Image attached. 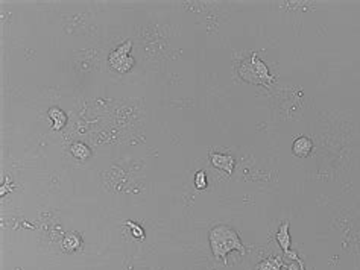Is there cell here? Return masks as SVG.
<instances>
[{"label": "cell", "mask_w": 360, "mask_h": 270, "mask_svg": "<svg viewBox=\"0 0 360 270\" xmlns=\"http://www.w3.org/2000/svg\"><path fill=\"white\" fill-rule=\"evenodd\" d=\"M71 153L78 160H85V158L90 157V149L82 143H73L71 144Z\"/></svg>", "instance_id": "cell-8"}, {"label": "cell", "mask_w": 360, "mask_h": 270, "mask_svg": "<svg viewBox=\"0 0 360 270\" xmlns=\"http://www.w3.org/2000/svg\"><path fill=\"white\" fill-rule=\"evenodd\" d=\"M125 225H126L128 228H131L134 237H137V239H145V231H143L138 225H135V223H132V222H129V220L125 222Z\"/></svg>", "instance_id": "cell-11"}, {"label": "cell", "mask_w": 360, "mask_h": 270, "mask_svg": "<svg viewBox=\"0 0 360 270\" xmlns=\"http://www.w3.org/2000/svg\"><path fill=\"white\" fill-rule=\"evenodd\" d=\"M240 76L251 84L256 85H263V84H269L274 81V78L271 76L266 64L263 61H260L257 58V53H253L249 59H246L239 70Z\"/></svg>", "instance_id": "cell-2"}, {"label": "cell", "mask_w": 360, "mask_h": 270, "mask_svg": "<svg viewBox=\"0 0 360 270\" xmlns=\"http://www.w3.org/2000/svg\"><path fill=\"white\" fill-rule=\"evenodd\" d=\"M313 149V143L310 138L307 137H300L294 141V146H292V150L297 157H307Z\"/></svg>", "instance_id": "cell-6"}, {"label": "cell", "mask_w": 360, "mask_h": 270, "mask_svg": "<svg viewBox=\"0 0 360 270\" xmlns=\"http://www.w3.org/2000/svg\"><path fill=\"white\" fill-rule=\"evenodd\" d=\"M210 160H211V164L216 167V169H219V170H222V172H225V173H233V170H234V158L233 157H230V155H224V153H213L211 157H210Z\"/></svg>", "instance_id": "cell-5"}, {"label": "cell", "mask_w": 360, "mask_h": 270, "mask_svg": "<svg viewBox=\"0 0 360 270\" xmlns=\"http://www.w3.org/2000/svg\"><path fill=\"white\" fill-rule=\"evenodd\" d=\"M131 46H132V43L128 40V41H125L123 44H120L117 49H114V50L110 53L108 62H110V65H111L116 71H119V73H126V71L132 67L134 61H132V58L129 56Z\"/></svg>", "instance_id": "cell-3"}, {"label": "cell", "mask_w": 360, "mask_h": 270, "mask_svg": "<svg viewBox=\"0 0 360 270\" xmlns=\"http://www.w3.org/2000/svg\"><path fill=\"white\" fill-rule=\"evenodd\" d=\"M275 239H277V243L280 245V248L283 249V252L286 254V255H289L291 258H294L295 261H298L300 264H301V267L304 269V266H303V263L300 261V258H298V255L295 254V252H292L289 248H291V236H289V222H284L281 226H280V229H278V233H277V236H275Z\"/></svg>", "instance_id": "cell-4"}, {"label": "cell", "mask_w": 360, "mask_h": 270, "mask_svg": "<svg viewBox=\"0 0 360 270\" xmlns=\"http://www.w3.org/2000/svg\"><path fill=\"white\" fill-rule=\"evenodd\" d=\"M208 240H210V246H211V252L214 258L222 260L224 263H227V255L233 251H239L240 254H245V248L237 233L225 225L214 226L210 231Z\"/></svg>", "instance_id": "cell-1"}, {"label": "cell", "mask_w": 360, "mask_h": 270, "mask_svg": "<svg viewBox=\"0 0 360 270\" xmlns=\"http://www.w3.org/2000/svg\"><path fill=\"white\" fill-rule=\"evenodd\" d=\"M49 117L52 119L53 129H61L67 122V115L59 108H50L49 109Z\"/></svg>", "instance_id": "cell-7"}, {"label": "cell", "mask_w": 360, "mask_h": 270, "mask_svg": "<svg viewBox=\"0 0 360 270\" xmlns=\"http://www.w3.org/2000/svg\"><path fill=\"white\" fill-rule=\"evenodd\" d=\"M195 185H196L198 190H202V188L207 187V176H205L204 172H198L195 175Z\"/></svg>", "instance_id": "cell-10"}, {"label": "cell", "mask_w": 360, "mask_h": 270, "mask_svg": "<svg viewBox=\"0 0 360 270\" xmlns=\"http://www.w3.org/2000/svg\"><path fill=\"white\" fill-rule=\"evenodd\" d=\"M283 266V261L280 258H268L263 263H260L259 270H280Z\"/></svg>", "instance_id": "cell-9"}]
</instances>
